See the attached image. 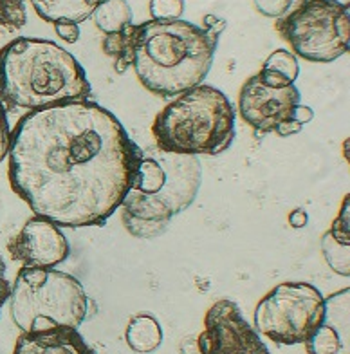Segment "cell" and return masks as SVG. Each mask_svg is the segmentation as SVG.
Instances as JSON below:
<instances>
[{
	"instance_id": "cell-1",
	"label": "cell",
	"mask_w": 350,
	"mask_h": 354,
	"mask_svg": "<svg viewBox=\"0 0 350 354\" xmlns=\"http://www.w3.org/2000/svg\"><path fill=\"white\" fill-rule=\"evenodd\" d=\"M8 156L11 187L35 215L84 228L121 206L141 149L108 109L79 100L20 118Z\"/></svg>"
},
{
	"instance_id": "cell-2",
	"label": "cell",
	"mask_w": 350,
	"mask_h": 354,
	"mask_svg": "<svg viewBox=\"0 0 350 354\" xmlns=\"http://www.w3.org/2000/svg\"><path fill=\"white\" fill-rule=\"evenodd\" d=\"M226 20L206 15L199 28L186 20L130 24V62L150 93L172 98L202 85L213 66Z\"/></svg>"
},
{
	"instance_id": "cell-3",
	"label": "cell",
	"mask_w": 350,
	"mask_h": 354,
	"mask_svg": "<svg viewBox=\"0 0 350 354\" xmlns=\"http://www.w3.org/2000/svg\"><path fill=\"white\" fill-rule=\"evenodd\" d=\"M89 96L84 67L58 44L20 37L0 49V102L4 105L33 112Z\"/></svg>"
},
{
	"instance_id": "cell-4",
	"label": "cell",
	"mask_w": 350,
	"mask_h": 354,
	"mask_svg": "<svg viewBox=\"0 0 350 354\" xmlns=\"http://www.w3.org/2000/svg\"><path fill=\"white\" fill-rule=\"evenodd\" d=\"M201 188V163L195 156L141 149L136 177L121 203V219L130 235H163L170 221L192 206Z\"/></svg>"
},
{
	"instance_id": "cell-5",
	"label": "cell",
	"mask_w": 350,
	"mask_h": 354,
	"mask_svg": "<svg viewBox=\"0 0 350 354\" xmlns=\"http://www.w3.org/2000/svg\"><path fill=\"white\" fill-rule=\"evenodd\" d=\"M155 147L182 156H217L235 140V109L222 91L197 85L179 94L152 125Z\"/></svg>"
},
{
	"instance_id": "cell-6",
	"label": "cell",
	"mask_w": 350,
	"mask_h": 354,
	"mask_svg": "<svg viewBox=\"0 0 350 354\" xmlns=\"http://www.w3.org/2000/svg\"><path fill=\"white\" fill-rule=\"evenodd\" d=\"M10 302L11 318L22 333L51 327L78 329L89 309L81 282L55 268H22L14 279Z\"/></svg>"
},
{
	"instance_id": "cell-7",
	"label": "cell",
	"mask_w": 350,
	"mask_h": 354,
	"mask_svg": "<svg viewBox=\"0 0 350 354\" xmlns=\"http://www.w3.org/2000/svg\"><path fill=\"white\" fill-rule=\"evenodd\" d=\"M294 10L276 20V31L309 62L329 64L349 53V4L338 0H293Z\"/></svg>"
},
{
	"instance_id": "cell-8",
	"label": "cell",
	"mask_w": 350,
	"mask_h": 354,
	"mask_svg": "<svg viewBox=\"0 0 350 354\" xmlns=\"http://www.w3.org/2000/svg\"><path fill=\"white\" fill-rule=\"evenodd\" d=\"M322 291L307 282H284L255 309L257 333L282 345L305 344L323 317Z\"/></svg>"
},
{
	"instance_id": "cell-9",
	"label": "cell",
	"mask_w": 350,
	"mask_h": 354,
	"mask_svg": "<svg viewBox=\"0 0 350 354\" xmlns=\"http://www.w3.org/2000/svg\"><path fill=\"white\" fill-rule=\"evenodd\" d=\"M197 349L199 354H271L237 304L226 299L215 302L206 313Z\"/></svg>"
},
{
	"instance_id": "cell-10",
	"label": "cell",
	"mask_w": 350,
	"mask_h": 354,
	"mask_svg": "<svg viewBox=\"0 0 350 354\" xmlns=\"http://www.w3.org/2000/svg\"><path fill=\"white\" fill-rule=\"evenodd\" d=\"M302 102L296 85L275 87L266 84L258 75L242 85L238 96V111L248 125L260 134L275 132L282 123L293 120L294 109Z\"/></svg>"
},
{
	"instance_id": "cell-11",
	"label": "cell",
	"mask_w": 350,
	"mask_h": 354,
	"mask_svg": "<svg viewBox=\"0 0 350 354\" xmlns=\"http://www.w3.org/2000/svg\"><path fill=\"white\" fill-rule=\"evenodd\" d=\"M69 252V243L60 226L38 215L23 224L10 243L11 257L22 262L23 268H55L67 261Z\"/></svg>"
},
{
	"instance_id": "cell-12",
	"label": "cell",
	"mask_w": 350,
	"mask_h": 354,
	"mask_svg": "<svg viewBox=\"0 0 350 354\" xmlns=\"http://www.w3.org/2000/svg\"><path fill=\"white\" fill-rule=\"evenodd\" d=\"M309 354H350V289L325 299L318 327L305 342Z\"/></svg>"
},
{
	"instance_id": "cell-13",
	"label": "cell",
	"mask_w": 350,
	"mask_h": 354,
	"mask_svg": "<svg viewBox=\"0 0 350 354\" xmlns=\"http://www.w3.org/2000/svg\"><path fill=\"white\" fill-rule=\"evenodd\" d=\"M13 354H94L75 327H51L46 331L22 333Z\"/></svg>"
},
{
	"instance_id": "cell-14",
	"label": "cell",
	"mask_w": 350,
	"mask_h": 354,
	"mask_svg": "<svg viewBox=\"0 0 350 354\" xmlns=\"http://www.w3.org/2000/svg\"><path fill=\"white\" fill-rule=\"evenodd\" d=\"M101 2L103 0H31L40 19L51 24L85 22Z\"/></svg>"
},
{
	"instance_id": "cell-15",
	"label": "cell",
	"mask_w": 350,
	"mask_h": 354,
	"mask_svg": "<svg viewBox=\"0 0 350 354\" xmlns=\"http://www.w3.org/2000/svg\"><path fill=\"white\" fill-rule=\"evenodd\" d=\"M125 340L132 351L139 354L154 353L163 344V329L159 326L157 318L152 315H136L128 322L125 331Z\"/></svg>"
},
{
	"instance_id": "cell-16",
	"label": "cell",
	"mask_w": 350,
	"mask_h": 354,
	"mask_svg": "<svg viewBox=\"0 0 350 354\" xmlns=\"http://www.w3.org/2000/svg\"><path fill=\"white\" fill-rule=\"evenodd\" d=\"M93 17L98 29H101L105 35H110L130 26L134 13L126 0H103L94 10Z\"/></svg>"
},
{
	"instance_id": "cell-17",
	"label": "cell",
	"mask_w": 350,
	"mask_h": 354,
	"mask_svg": "<svg viewBox=\"0 0 350 354\" xmlns=\"http://www.w3.org/2000/svg\"><path fill=\"white\" fill-rule=\"evenodd\" d=\"M103 53L110 58H114V69L117 75L126 73V69L132 66L130 62V33H128V26L123 28L117 33L105 35L103 40Z\"/></svg>"
},
{
	"instance_id": "cell-18",
	"label": "cell",
	"mask_w": 350,
	"mask_h": 354,
	"mask_svg": "<svg viewBox=\"0 0 350 354\" xmlns=\"http://www.w3.org/2000/svg\"><path fill=\"white\" fill-rule=\"evenodd\" d=\"M28 24L26 0H0V42Z\"/></svg>"
},
{
	"instance_id": "cell-19",
	"label": "cell",
	"mask_w": 350,
	"mask_h": 354,
	"mask_svg": "<svg viewBox=\"0 0 350 354\" xmlns=\"http://www.w3.org/2000/svg\"><path fill=\"white\" fill-rule=\"evenodd\" d=\"M322 253L332 271H336L338 275L343 277L350 275V246L340 244L327 232L322 237Z\"/></svg>"
},
{
	"instance_id": "cell-20",
	"label": "cell",
	"mask_w": 350,
	"mask_h": 354,
	"mask_svg": "<svg viewBox=\"0 0 350 354\" xmlns=\"http://www.w3.org/2000/svg\"><path fill=\"white\" fill-rule=\"evenodd\" d=\"M262 69L275 71V73H280L282 76L289 80L291 84L296 82L300 75V64L298 58L293 55V53L285 51V49H278V51L271 53L267 56V60L264 62Z\"/></svg>"
},
{
	"instance_id": "cell-21",
	"label": "cell",
	"mask_w": 350,
	"mask_h": 354,
	"mask_svg": "<svg viewBox=\"0 0 350 354\" xmlns=\"http://www.w3.org/2000/svg\"><path fill=\"white\" fill-rule=\"evenodd\" d=\"M184 6V0H150V15L154 20H179Z\"/></svg>"
},
{
	"instance_id": "cell-22",
	"label": "cell",
	"mask_w": 350,
	"mask_h": 354,
	"mask_svg": "<svg viewBox=\"0 0 350 354\" xmlns=\"http://www.w3.org/2000/svg\"><path fill=\"white\" fill-rule=\"evenodd\" d=\"M349 214H350V208H349V196H345V201H343V205H341V210L340 215L336 217V221L332 223V228H331V235L336 239L340 244H347L350 246V230H349Z\"/></svg>"
},
{
	"instance_id": "cell-23",
	"label": "cell",
	"mask_w": 350,
	"mask_h": 354,
	"mask_svg": "<svg viewBox=\"0 0 350 354\" xmlns=\"http://www.w3.org/2000/svg\"><path fill=\"white\" fill-rule=\"evenodd\" d=\"M253 2L257 6V10L269 19H280L293 6V0H253Z\"/></svg>"
},
{
	"instance_id": "cell-24",
	"label": "cell",
	"mask_w": 350,
	"mask_h": 354,
	"mask_svg": "<svg viewBox=\"0 0 350 354\" xmlns=\"http://www.w3.org/2000/svg\"><path fill=\"white\" fill-rule=\"evenodd\" d=\"M11 145V129L10 122H8V109L2 102H0V163L4 161V158L10 152Z\"/></svg>"
},
{
	"instance_id": "cell-25",
	"label": "cell",
	"mask_w": 350,
	"mask_h": 354,
	"mask_svg": "<svg viewBox=\"0 0 350 354\" xmlns=\"http://www.w3.org/2000/svg\"><path fill=\"white\" fill-rule=\"evenodd\" d=\"M55 29H57V35L67 44L78 42L79 38V28L78 24L72 22H57L55 24Z\"/></svg>"
},
{
	"instance_id": "cell-26",
	"label": "cell",
	"mask_w": 350,
	"mask_h": 354,
	"mask_svg": "<svg viewBox=\"0 0 350 354\" xmlns=\"http://www.w3.org/2000/svg\"><path fill=\"white\" fill-rule=\"evenodd\" d=\"M11 289H13V284L6 279V262L0 259V311L4 308V304L10 300Z\"/></svg>"
},
{
	"instance_id": "cell-27",
	"label": "cell",
	"mask_w": 350,
	"mask_h": 354,
	"mask_svg": "<svg viewBox=\"0 0 350 354\" xmlns=\"http://www.w3.org/2000/svg\"><path fill=\"white\" fill-rule=\"evenodd\" d=\"M289 224L293 226V228L300 230V228H304V226H307L309 223V215L307 212L304 210V208H296V210H293L289 214Z\"/></svg>"
},
{
	"instance_id": "cell-28",
	"label": "cell",
	"mask_w": 350,
	"mask_h": 354,
	"mask_svg": "<svg viewBox=\"0 0 350 354\" xmlns=\"http://www.w3.org/2000/svg\"><path fill=\"white\" fill-rule=\"evenodd\" d=\"M314 118V111L307 105H298V107L294 109L293 120L294 122H298L300 125H304V123H309Z\"/></svg>"
},
{
	"instance_id": "cell-29",
	"label": "cell",
	"mask_w": 350,
	"mask_h": 354,
	"mask_svg": "<svg viewBox=\"0 0 350 354\" xmlns=\"http://www.w3.org/2000/svg\"><path fill=\"white\" fill-rule=\"evenodd\" d=\"M302 131V125H300L298 122H294V120H289V122L282 123V125H278L275 129V132L278 136H282V138H285V136H294L298 134V132Z\"/></svg>"
}]
</instances>
